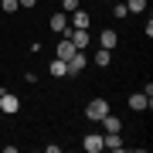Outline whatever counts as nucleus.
Returning <instances> with one entry per match:
<instances>
[{"label": "nucleus", "instance_id": "nucleus-1", "mask_svg": "<svg viewBox=\"0 0 153 153\" xmlns=\"http://www.w3.org/2000/svg\"><path fill=\"white\" fill-rule=\"evenodd\" d=\"M105 112H109V102H105V99H92V102L85 105V116H88L92 123H99Z\"/></svg>", "mask_w": 153, "mask_h": 153}, {"label": "nucleus", "instance_id": "nucleus-2", "mask_svg": "<svg viewBox=\"0 0 153 153\" xmlns=\"http://www.w3.org/2000/svg\"><path fill=\"white\" fill-rule=\"evenodd\" d=\"M0 112H4V116L21 112V99H17L14 92H0Z\"/></svg>", "mask_w": 153, "mask_h": 153}, {"label": "nucleus", "instance_id": "nucleus-3", "mask_svg": "<svg viewBox=\"0 0 153 153\" xmlns=\"http://www.w3.org/2000/svg\"><path fill=\"white\" fill-rule=\"evenodd\" d=\"M68 75H78V71H85V65H88V58H85V51H75V55H71L68 61Z\"/></svg>", "mask_w": 153, "mask_h": 153}, {"label": "nucleus", "instance_id": "nucleus-4", "mask_svg": "<svg viewBox=\"0 0 153 153\" xmlns=\"http://www.w3.org/2000/svg\"><path fill=\"white\" fill-rule=\"evenodd\" d=\"M150 105H153V99H150L146 92H133V95H129V109H133V112H143V109H150Z\"/></svg>", "mask_w": 153, "mask_h": 153}, {"label": "nucleus", "instance_id": "nucleus-5", "mask_svg": "<svg viewBox=\"0 0 153 153\" xmlns=\"http://www.w3.org/2000/svg\"><path fill=\"white\" fill-rule=\"evenodd\" d=\"M48 27L55 31V34H65V31H68V14H65V10H58V14H51V21H48Z\"/></svg>", "mask_w": 153, "mask_h": 153}, {"label": "nucleus", "instance_id": "nucleus-6", "mask_svg": "<svg viewBox=\"0 0 153 153\" xmlns=\"http://www.w3.org/2000/svg\"><path fill=\"white\" fill-rule=\"evenodd\" d=\"M75 51H78V48H75V44H71L68 38H61V41H58V48H55V55H58L61 61H68L71 55H75Z\"/></svg>", "mask_w": 153, "mask_h": 153}, {"label": "nucleus", "instance_id": "nucleus-7", "mask_svg": "<svg viewBox=\"0 0 153 153\" xmlns=\"http://www.w3.org/2000/svg\"><path fill=\"white\" fill-rule=\"evenodd\" d=\"M82 150L85 153H99L102 150V136H99V133H88V136L82 140Z\"/></svg>", "mask_w": 153, "mask_h": 153}, {"label": "nucleus", "instance_id": "nucleus-8", "mask_svg": "<svg viewBox=\"0 0 153 153\" xmlns=\"http://www.w3.org/2000/svg\"><path fill=\"white\" fill-rule=\"evenodd\" d=\"M88 24H92V17H88L82 7H78V10H71V21H68V27H88Z\"/></svg>", "mask_w": 153, "mask_h": 153}, {"label": "nucleus", "instance_id": "nucleus-9", "mask_svg": "<svg viewBox=\"0 0 153 153\" xmlns=\"http://www.w3.org/2000/svg\"><path fill=\"white\" fill-rule=\"evenodd\" d=\"M99 123H102V129H105V133H119V129H123V119H119V116H109V112H105Z\"/></svg>", "mask_w": 153, "mask_h": 153}, {"label": "nucleus", "instance_id": "nucleus-10", "mask_svg": "<svg viewBox=\"0 0 153 153\" xmlns=\"http://www.w3.org/2000/svg\"><path fill=\"white\" fill-rule=\"evenodd\" d=\"M116 44H119V34H116V31H102V34H99V48H116Z\"/></svg>", "mask_w": 153, "mask_h": 153}, {"label": "nucleus", "instance_id": "nucleus-11", "mask_svg": "<svg viewBox=\"0 0 153 153\" xmlns=\"http://www.w3.org/2000/svg\"><path fill=\"white\" fill-rule=\"evenodd\" d=\"M92 61H95L99 68H109V65H112V51H109V48H99L95 55H92Z\"/></svg>", "mask_w": 153, "mask_h": 153}, {"label": "nucleus", "instance_id": "nucleus-12", "mask_svg": "<svg viewBox=\"0 0 153 153\" xmlns=\"http://www.w3.org/2000/svg\"><path fill=\"white\" fill-rule=\"evenodd\" d=\"M48 75H51V78H65V75H68V65H65L61 58H55V61L48 65Z\"/></svg>", "mask_w": 153, "mask_h": 153}, {"label": "nucleus", "instance_id": "nucleus-13", "mask_svg": "<svg viewBox=\"0 0 153 153\" xmlns=\"http://www.w3.org/2000/svg\"><path fill=\"white\" fill-rule=\"evenodd\" d=\"M126 10L129 14H146V0H126Z\"/></svg>", "mask_w": 153, "mask_h": 153}, {"label": "nucleus", "instance_id": "nucleus-14", "mask_svg": "<svg viewBox=\"0 0 153 153\" xmlns=\"http://www.w3.org/2000/svg\"><path fill=\"white\" fill-rule=\"evenodd\" d=\"M0 10L14 14V10H21V4H17V0H0Z\"/></svg>", "mask_w": 153, "mask_h": 153}, {"label": "nucleus", "instance_id": "nucleus-15", "mask_svg": "<svg viewBox=\"0 0 153 153\" xmlns=\"http://www.w3.org/2000/svg\"><path fill=\"white\" fill-rule=\"evenodd\" d=\"M112 14L119 17V21H126V17H129V10H126V4H116V7H112Z\"/></svg>", "mask_w": 153, "mask_h": 153}, {"label": "nucleus", "instance_id": "nucleus-16", "mask_svg": "<svg viewBox=\"0 0 153 153\" xmlns=\"http://www.w3.org/2000/svg\"><path fill=\"white\" fill-rule=\"evenodd\" d=\"M61 10L71 14V10H78V0H61Z\"/></svg>", "mask_w": 153, "mask_h": 153}, {"label": "nucleus", "instance_id": "nucleus-17", "mask_svg": "<svg viewBox=\"0 0 153 153\" xmlns=\"http://www.w3.org/2000/svg\"><path fill=\"white\" fill-rule=\"evenodd\" d=\"M17 4H21V7H34L38 0H17Z\"/></svg>", "mask_w": 153, "mask_h": 153}, {"label": "nucleus", "instance_id": "nucleus-18", "mask_svg": "<svg viewBox=\"0 0 153 153\" xmlns=\"http://www.w3.org/2000/svg\"><path fill=\"white\" fill-rule=\"evenodd\" d=\"M102 4H109V0H102Z\"/></svg>", "mask_w": 153, "mask_h": 153}]
</instances>
